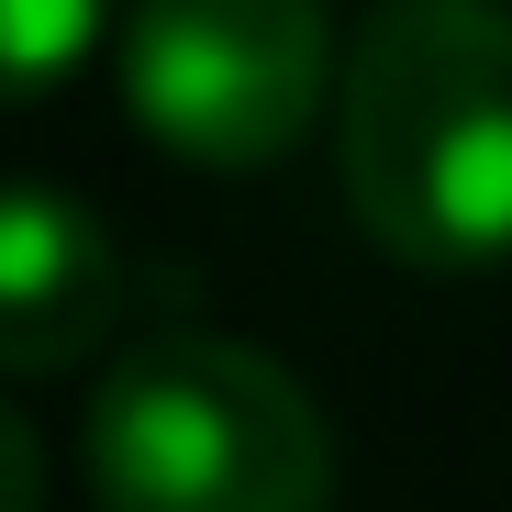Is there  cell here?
<instances>
[{"label": "cell", "instance_id": "6", "mask_svg": "<svg viewBox=\"0 0 512 512\" xmlns=\"http://www.w3.org/2000/svg\"><path fill=\"white\" fill-rule=\"evenodd\" d=\"M0 512H45V446L12 401H0Z\"/></svg>", "mask_w": 512, "mask_h": 512}, {"label": "cell", "instance_id": "5", "mask_svg": "<svg viewBox=\"0 0 512 512\" xmlns=\"http://www.w3.org/2000/svg\"><path fill=\"white\" fill-rule=\"evenodd\" d=\"M112 0H0V101H34L101 45Z\"/></svg>", "mask_w": 512, "mask_h": 512}, {"label": "cell", "instance_id": "3", "mask_svg": "<svg viewBox=\"0 0 512 512\" xmlns=\"http://www.w3.org/2000/svg\"><path fill=\"white\" fill-rule=\"evenodd\" d=\"M123 112L190 167H268L334 101V12L323 0H134L123 45Z\"/></svg>", "mask_w": 512, "mask_h": 512}, {"label": "cell", "instance_id": "4", "mask_svg": "<svg viewBox=\"0 0 512 512\" xmlns=\"http://www.w3.org/2000/svg\"><path fill=\"white\" fill-rule=\"evenodd\" d=\"M123 256L90 201H67L45 179H0V368L56 379L112 334Z\"/></svg>", "mask_w": 512, "mask_h": 512}, {"label": "cell", "instance_id": "2", "mask_svg": "<svg viewBox=\"0 0 512 512\" xmlns=\"http://www.w3.org/2000/svg\"><path fill=\"white\" fill-rule=\"evenodd\" d=\"M101 512H323L334 435L312 390L234 334H145L78 423Z\"/></svg>", "mask_w": 512, "mask_h": 512}, {"label": "cell", "instance_id": "1", "mask_svg": "<svg viewBox=\"0 0 512 512\" xmlns=\"http://www.w3.org/2000/svg\"><path fill=\"white\" fill-rule=\"evenodd\" d=\"M334 179L401 268L512 256V0H379L334 78Z\"/></svg>", "mask_w": 512, "mask_h": 512}]
</instances>
